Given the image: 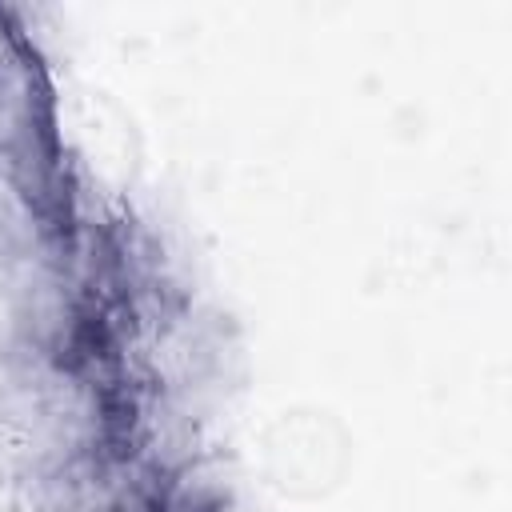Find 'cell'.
Here are the masks:
<instances>
[{
	"label": "cell",
	"mask_w": 512,
	"mask_h": 512,
	"mask_svg": "<svg viewBox=\"0 0 512 512\" xmlns=\"http://www.w3.org/2000/svg\"><path fill=\"white\" fill-rule=\"evenodd\" d=\"M268 480L292 500H320L336 492L352 464V440L332 412L288 408L264 436Z\"/></svg>",
	"instance_id": "cell-1"
},
{
	"label": "cell",
	"mask_w": 512,
	"mask_h": 512,
	"mask_svg": "<svg viewBox=\"0 0 512 512\" xmlns=\"http://www.w3.org/2000/svg\"><path fill=\"white\" fill-rule=\"evenodd\" d=\"M16 60V36L8 32V24H4V16H0V68H8Z\"/></svg>",
	"instance_id": "cell-3"
},
{
	"label": "cell",
	"mask_w": 512,
	"mask_h": 512,
	"mask_svg": "<svg viewBox=\"0 0 512 512\" xmlns=\"http://www.w3.org/2000/svg\"><path fill=\"white\" fill-rule=\"evenodd\" d=\"M36 456V436L24 420L0 416V480L20 476Z\"/></svg>",
	"instance_id": "cell-2"
}]
</instances>
